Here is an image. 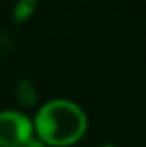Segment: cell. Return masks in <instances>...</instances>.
Returning a JSON list of instances; mask_svg holds the SVG:
<instances>
[{"mask_svg": "<svg viewBox=\"0 0 146 147\" xmlns=\"http://www.w3.org/2000/svg\"><path fill=\"white\" fill-rule=\"evenodd\" d=\"M86 115L67 99L48 101L36 115L40 139L52 146H69L81 139L86 130Z\"/></svg>", "mask_w": 146, "mask_h": 147, "instance_id": "obj_1", "label": "cell"}, {"mask_svg": "<svg viewBox=\"0 0 146 147\" xmlns=\"http://www.w3.org/2000/svg\"><path fill=\"white\" fill-rule=\"evenodd\" d=\"M103 147H113V146H103Z\"/></svg>", "mask_w": 146, "mask_h": 147, "instance_id": "obj_7", "label": "cell"}, {"mask_svg": "<svg viewBox=\"0 0 146 147\" xmlns=\"http://www.w3.org/2000/svg\"><path fill=\"white\" fill-rule=\"evenodd\" d=\"M23 147H48V146H46L41 139H35V137H31V139H29Z\"/></svg>", "mask_w": 146, "mask_h": 147, "instance_id": "obj_6", "label": "cell"}, {"mask_svg": "<svg viewBox=\"0 0 146 147\" xmlns=\"http://www.w3.org/2000/svg\"><path fill=\"white\" fill-rule=\"evenodd\" d=\"M33 137V125L29 118L19 111L0 113V146L23 147Z\"/></svg>", "mask_w": 146, "mask_h": 147, "instance_id": "obj_2", "label": "cell"}, {"mask_svg": "<svg viewBox=\"0 0 146 147\" xmlns=\"http://www.w3.org/2000/svg\"><path fill=\"white\" fill-rule=\"evenodd\" d=\"M16 43L12 36H9L7 33H0V57H7L12 50H14Z\"/></svg>", "mask_w": 146, "mask_h": 147, "instance_id": "obj_5", "label": "cell"}, {"mask_svg": "<svg viewBox=\"0 0 146 147\" xmlns=\"http://www.w3.org/2000/svg\"><path fill=\"white\" fill-rule=\"evenodd\" d=\"M38 0H19L12 10V16H14V21L16 22H24L28 17L33 16V12L36 10Z\"/></svg>", "mask_w": 146, "mask_h": 147, "instance_id": "obj_4", "label": "cell"}, {"mask_svg": "<svg viewBox=\"0 0 146 147\" xmlns=\"http://www.w3.org/2000/svg\"><path fill=\"white\" fill-rule=\"evenodd\" d=\"M16 98L23 106H29L36 101L38 94H36V87L33 86L31 80L23 79L16 84Z\"/></svg>", "mask_w": 146, "mask_h": 147, "instance_id": "obj_3", "label": "cell"}]
</instances>
